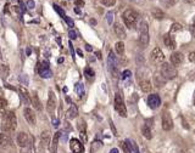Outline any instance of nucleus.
I'll return each mask as SVG.
<instances>
[{
    "label": "nucleus",
    "mask_w": 195,
    "mask_h": 153,
    "mask_svg": "<svg viewBox=\"0 0 195 153\" xmlns=\"http://www.w3.org/2000/svg\"><path fill=\"white\" fill-rule=\"evenodd\" d=\"M163 43H165V45L170 50H174V49H176V46H177L176 39H174L172 37V34H170V33H167V34L163 35Z\"/></svg>",
    "instance_id": "obj_14"
},
{
    "label": "nucleus",
    "mask_w": 195,
    "mask_h": 153,
    "mask_svg": "<svg viewBox=\"0 0 195 153\" xmlns=\"http://www.w3.org/2000/svg\"><path fill=\"white\" fill-rule=\"evenodd\" d=\"M53 125H54V126H56V127L59 126V120L56 119V118H53Z\"/></svg>",
    "instance_id": "obj_45"
},
{
    "label": "nucleus",
    "mask_w": 195,
    "mask_h": 153,
    "mask_svg": "<svg viewBox=\"0 0 195 153\" xmlns=\"http://www.w3.org/2000/svg\"><path fill=\"white\" fill-rule=\"evenodd\" d=\"M162 129L165 131H170L173 129V120H172V117L168 112H163L162 114Z\"/></svg>",
    "instance_id": "obj_8"
},
{
    "label": "nucleus",
    "mask_w": 195,
    "mask_h": 153,
    "mask_svg": "<svg viewBox=\"0 0 195 153\" xmlns=\"http://www.w3.org/2000/svg\"><path fill=\"white\" fill-rule=\"evenodd\" d=\"M188 58H189V61H190V62L195 63V51H193V52H190V54H189Z\"/></svg>",
    "instance_id": "obj_42"
},
{
    "label": "nucleus",
    "mask_w": 195,
    "mask_h": 153,
    "mask_svg": "<svg viewBox=\"0 0 195 153\" xmlns=\"http://www.w3.org/2000/svg\"><path fill=\"white\" fill-rule=\"evenodd\" d=\"M51 141H50V132L49 131H45L42 134V137H40V145H42L43 148H48L50 146Z\"/></svg>",
    "instance_id": "obj_18"
},
{
    "label": "nucleus",
    "mask_w": 195,
    "mask_h": 153,
    "mask_svg": "<svg viewBox=\"0 0 195 153\" xmlns=\"http://www.w3.org/2000/svg\"><path fill=\"white\" fill-rule=\"evenodd\" d=\"M114 32L120 39H125L126 38V30L120 23H115L114 24Z\"/></svg>",
    "instance_id": "obj_19"
},
{
    "label": "nucleus",
    "mask_w": 195,
    "mask_h": 153,
    "mask_svg": "<svg viewBox=\"0 0 195 153\" xmlns=\"http://www.w3.org/2000/svg\"><path fill=\"white\" fill-rule=\"evenodd\" d=\"M6 106H7V102H6V100H5L4 97H0V109H4V108H6Z\"/></svg>",
    "instance_id": "obj_38"
},
{
    "label": "nucleus",
    "mask_w": 195,
    "mask_h": 153,
    "mask_svg": "<svg viewBox=\"0 0 195 153\" xmlns=\"http://www.w3.org/2000/svg\"><path fill=\"white\" fill-rule=\"evenodd\" d=\"M151 15H152V17L156 18V19L165 18V12H163L161 9H158V7H154V9L151 10Z\"/></svg>",
    "instance_id": "obj_22"
},
{
    "label": "nucleus",
    "mask_w": 195,
    "mask_h": 153,
    "mask_svg": "<svg viewBox=\"0 0 195 153\" xmlns=\"http://www.w3.org/2000/svg\"><path fill=\"white\" fill-rule=\"evenodd\" d=\"M55 107H56L55 94H54V91H49V99H48V105H47V109L49 113H54Z\"/></svg>",
    "instance_id": "obj_16"
},
{
    "label": "nucleus",
    "mask_w": 195,
    "mask_h": 153,
    "mask_svg": "<svg viewBox=\"0 0 195 153\" xmlns=\"http://www.w3.org/2000/svg\"><path fill=\"white\" fill-rule=\"evenodd\" d=\"M96 56H98V58H101V52L100 51H96Z\"/></svg>",
    "instance_id": "obj_51"
},
{
    "label": "nucleus",
    "mask_w": 195,
    "mask_h": 153,
    "mask_svg": "<svg viewBox=\"0 0 195 153\" xmlns=\"http://www.w3.org/2000/svg\"><path fill=\"white\" fill-rule=\"evenodd\" d=\"M194 105H195V99H194Z\"/></svg>",
    "instance_id": "obj_54"
},
{
    "label": "nucleus",
    "mask_w": 195,
    "mask_h": 153,
    "mask_svg": "<svg viewBox=\"0 0 195 153\" xmlns=\"http://www.w3.org/2000/svg\"><path fill=\"white\" fill-rule=\"evenodd\" d=\"M70 148L73 153H84V146L83 144L77 140V139H72L70 141Z\"/></svg>",
    "instance_id": "obj_10"
},
{
    "label": "nucleus",
    "mask_w": 195,
    "mask_h": 153,
    "mask_svg": "<svg viewBox=\"0 0 195 153\" xmlns=\"http://www.w3.org/2000/svg\"><path fill=\"white\" fill-rule=\"evenodd\" d=\"M32 103H33L34 108L37 109V111H42V109H43L42 102H40V100H39V97H38V95L35 94V93L32 95Z\"/></svg>",
    "instance_id": "obj_25"
},
{
    "label": "nucleus",
    "mask_w": 195,
    "mask_h": 153,
    "mask_svg": "<svg viewBox=\"0 0 195 153\" xmlns=\"http://www.w3.org/2000/svg\"><path fill=\"white\" fill-rule=\"evenodd\" d=\"M58 62H59V63H62V62H64V58H59Z\"/></svg>",
    "instance_id": "obj_52"
},
{
    "label": "nucleus",
    "mask_w": 195,
    "mask_h": 153,
    "mask_svg": "<svg viewBox=\"0 0 195 153\" xmlns=\"http://www.w3.org/2000/svg\"><path fill=\"white\" fill-rule=\"evenodd\" d=\"M0 70H1V76L3 78H6V76L9 75V67L6 64H1V68H0Z\"/></svg>",
    "instance_id": "obj_33"
},
{
    "label": "nucleus",
    "mask_w": 195,
    "mask_h": 153,
    "mask_svg": "<svg viewBox=\"0 0 195 153\" xmlns=\"http://www.w3.org/2000/svg\"><path fill=\"white\" fill-rule=\"evenodd\" d=\"M27 7L28 9H33L34 7V1H33V0H28V1H27Z\"/></svg>",
    "instance_id": "obj_44"
},
{
    "label": "nucleus",
    "mask_w": 195,
    "mask_h": 153,
    "mask_svg": "<svg viewBox=\"0 0 195 153\" xmlns=\"http://www.w3.org/2000/svg\"><path fill=\"white\" fill-rule=\"evenodd\" d=\"M68 35H70V38H71V39H73V40H74V39L77 38V33L74 32L73 29H70V32H68Z\"/></svg>",
    "instance_id": "obj_41"
},
{
    "label": "nucleus",
    "mask_w": 195,
    "mask_h": 153,
    "mask_svg": "<svg viewBox=\"0 0 195 153\" xmlns=\"http://www.w3.org/2000/svg\"><path fill=\"white\" fill-rule=\"evenodd\" d=\"M38 73L42 78H50L53 73L51 70L49 69V66L47 62H42V63H38Z\"/></svg>",
    "instance_id": "obj_9"
},
{
    "label": "nucleus",
    "mask_w": 195,
    "mask_h": 153,
    "mask_svg": "<svg viewBox=\"0 0 195 153\" xmlns=\"http://www.w3.org/2000/svg\"><path fill=\"white\" fill-rule=\"evenodd\" d=\"M122 148H123V151H125V153H131L129 147H128V145H127V142H126V141H123V142H122Z\"/></svg>",
    "instance_id": "obj_39"
},
{
    "label": "nucleus",
    "mask_w": 195,
    "mask_h": 153,
    "mask_svg": "<svg viewBox=\"0 0 195 153\" xmlns=\"http://www.w3.org/2000/svg\"><path fill=\"white\" fill-rule=\"evenodd\" d=\"M76 6H78V7H83L84 6V1L83 0H76Z\"/></svg>",
    "instance_id": "obj_43"
},
{
    "label": "nucleus",
    "mask_w": 195,
    "mask_h": 153,
    "mask_svg": "<svg viewBox=\"0 0 195 153\" xmlns=\"http://www.w3.org/2000/svg\"><path fill=\"white\" fill-rule=\"evenodd\" d=\"M85 50H87V51H91V46L87 44V45H85Z\"/></svg>",
    "instance_id": "obj_48"
},
{
    "label": "nucleus",
    "mask_w": 195,
    "mask_h": 153,
    "mask_svg": "<svg viewBox=\"0 0 195 153\" xmlns=\"http://www.w3.org/2000/svg\"><path fill=\"white\" fill-rule=\"evenodd\" d=\"M142 134H143V136H144L145 139L150 140L151 137H152L150 125H149V124H144V125H143V126H142Z\"/></svg>",
    "instance_id": "obj_23"
},
{
    "label": "nucleus",
    "mask_w": 195,
    "mask_h": 153,
    "mask_svg": "<svg viewBox=\"0 0 195 153\" xmlns=\"http://www.w3.org/2000/svg\"><path fill=\"white\" fill-rule=\"evenodd\" d=\"M64 19H65V21H66V23H67V24H68V27H73V25H74L73 21H72V19H71L70 17H67V16H65V17H64Z\"/></svg>",
    "instance_id": "obj_40"
},
{
    "label": "nucleus",
    "mask_w": 195,
    "mask_h": 153,
    "mask_svg": "<svg viewBox=\"0 0 195 153\" xmlns=\"http://www.w3.org/2000/svg\"><path fill=\"white\" fill-rule=\"evenodd\" d=\"M53 7H54V10H55V11H56V12H58V13H59V15H60V16H61V17H62V18H64V17L66 16V15H65V11H64V10H62V9H61L60 6H59V5H56V4H54V5H53Z\"/></svg>",
    "instance_id": "obj_34"
},
{
    "label": "nucleus",
    "mask_w": 195,
    "mask_h": 153,
    "mask_svg": "<svg viewBox=\"0 0 195 153\" xmlns=\"http://www.w3.org/2000/svg\"><path fill=\"white\" fill-rule=\"evenodd\" d=\"M148 105L150 108L152 109H155L157 108V107H160L161 105V99H160V96L156 95V94H150L148 96Z\"/></svg>",
    "instance_id": "obj_11"
},
{
    "label": "nucleus",
    "mask_w": 195,
    "mask_h": 153,
    "mask_svg": "<svg viewBox=\"0 0 195 153\" xmlns=\"http://www.w3.org/2000/svg\"><path fill=\"white\" fill-rule=\"evenodd\" d=\"M160 3L161 5H163L166 9H170L172 6H174V5L177 4V0H160Z\"/></svg>",
    "instance_id": "obj_28"
},
{
    "label": "nucleus",
    "mask_w": 195,
    "mask_h": 153,
    "mask_svg": "<svg viewBox=\"0 0 195 153\" xmlns=\"http://www.w3.org/2000/svg\"><path fill=\"white\" fill-rule=\"evenodd\" d=\"M61 136V132L58 131L54 134V137L53 140H51V144H50V150H51V153H56L58 152V145H59V139Z\"/></svg>",
    "instance_id": "obj_17"
},
{
    "label": "nucleus",
    "mask_w": 195,
    "mask_h": 153,
    "mask_svg": "<svg viewBox=\"0 0 195 153\" xmlns=\"http://www.w3.org/2000/svg\"><path fill=\"white\" fill-rule=\"evenodd\" d=\"M110 153H118V150H117V148H112L110 151Z\"/></svg>",
    "instance_id": "obj_49"
},
{
    "label": "nucleus",
    "mask_w": 195,
    "mask_h": 153,
    "mask_svg": "<svg viewBox=\"0 0 195 153\" xmlns=\"http://www.w3.org/2000/svg\"><path fill=\"white\" fill-rule=\"evenodd\" d=\"M77 54H78V55L81 56V57H83V54H82V51H81L79 49H78V50H77Z\"/></svg>",
    "instance_id": "obj_50"
},
{
    "label": "nucleus",
    "mask_w": 195,
    "mask_h": 153,
    "mask_svg": "<svg viewBox=\"0 0 195 153\" xmlns=\"http://www.w3.org/2000/svg\"><path fill=\"white\" fill-rule=\"evenodd\" d=\"M126 142H127V145H128V147H129V151H131V153H139V150H138V146H137V144L133 140H126Z\"/></svg>",
    "instance_id": "obj_27"
},
{
    "label": "nucleus",
    "mask_w": 195,
    "mask_h": 153,
    "mask_svg": "<svg viewBox=\"0 0 195 153\" xmlns=\"http://www.w3.org/2000/svg\"><path fill=\"white\" fill-rule=\"evenodd\" d=\"M115 49H116V52H117V54H118V55H122L123 52H125V44H123L122 42L116 43Z\"/></svg>",
    "instance_id": "obj_29"
},
{
    "label": "nucleus",
    "mask_w": 195,
    "mask_h": 153,
    "mask_svg": "<svg viewBox=\"0 0 195 153\" xmlns=\"http://www.w3.org/2000/svg\"><path fill=\"white\" fill-rule=\"evenodd\" d=\"M139 30V45L142 48L148 46L149 44V25L146 21H142L138 25Z\"/></svg>",
    "instance_id": "obj_3"
},
{
    "label": "nucleus",
    "mask_w": 195,
    "mask_h": 153,
    "mask_svg": "<svg viewBox=\"0 0 195 153\" xmlns=\"http://www.w3.org/2000/svg\"><path fill=\"white\" fill-rule=\"evenodd\" d=\"M131 75H132V73H131V70H125V72H123V73H122V79H123V80L131 79Z\"/></svg>",
    "instance_id": "obj_36"
},
{
    "label": "nucleus",
    "mask_w": 195,
    "mask_h": 153,
    "mask_svg": "<svg viewBox=\"0 0 195 153\" xmlns=\"http://www.w3.org/2000/svg\"><path fill=\"white\" fill-rule=\"evenodd\" d=\"M10 144H11V140L6 134H0V147L1 148H5L7 147Z\"/></svg>",
    "instance_id": "obj_24"
},
{
    "label": "nucleus",
    "mask_w": 195,
    "mask_h": 153,
    "mask_svg": "<svg viewBox=\"0 0 195 153\" xmlns=\"http://www.w3.org/2000/svg\"><path fill=\"white\" fill-rule=\"evenodd\" d=\"M115 109L117 111L121 117H127V108H126V105L123 102V99L120 94H116L115 95Z\"/></svg>",
    "instance_id": "obj_5"
},
{
    "label": "nucleus",
    "mask_w": 195,
    "mask_h": 153,
    "mask_svg": "<svg viewBox=\"0 0 195 153\" xmlns=\"http://www.w3.org/2000/svg\"><path fill=\"white\" fill-rule=\"evenodd\" d=\"M23 114H24V118L26 120L28 121V124L30 125H34L35 124V114H34V111L32 108H29V107H26L24 111H23Z\"/></svg>",
    "instance_id": "obj_13"
},
{
    "label": "nucleus",
    "mask_w": 195,
    "mask_h": 153,
    "mask_svg": "<svg viewBox=\"0 0 195 153\" xmlns=\"http://www.w3.org/2000/svg\"><path fill=\"white\" fill-rule=\"evenodd\" d=\"M78 115V108L76 107V105H71V107L67 111V118L68 119H73Z\"/></svg>",
    "instance_id": "obj_26"
},
{
    "label": "nucleus",
    "mask_w": 195,
    "mask_h": 153,
    "mask_svg": "<svg viewBox=\"0 0 195 153\" xmlns=\"http://www.w3.org/2000/svg\"><path fill=\"white\" fill-rule=\"evenodd\" d=\"M106 18H107V23H109V24H112V19H114V12H112V11H109V12H107Z\"/></svg>",
    "instance_id": "obj_37"
},
{
    "label": "nucleus",
    "mask_w": 195,
    "mask_h": 153,
    "mask_svg": "<svg viewBox=\"0 0 195 153\" xmlns=\"http://www.w3.org/2000/svg\"><path fill=\"white\" fill-rule=\"evenodd\" d=\"M150 61L154 63V64H160V63H163V61H165V55L161 51L160 48H155L151 54H150Z\"/></svg>",
    "instance_id": "obj_6"
},
{
    "label": "nucleus",
    "mask_w": 195,
    "mask_h": 153,
    "mask_svg": "<svg viewBox=\"0 0 195 153\" xmlns=\"http://www.w3.org/2000/svg\"><path fill=\"white\" fill-rule=\"evenodd\" d=\"M17 126V119H16V114L14 112H6L3 115V120H1V130L5 132L9 131H14Z\"/></svg>",
    "instance_id": "obj_1"
},
{
    "label": "nucleus",
    "mask_w": 195,
    "mask_h": 153,
    "mask_svg": "<svg viewBox=\"0 0 195 153\" xmlns=\"http://www.w3.org/2000/svg\"><path fill=\"white\" fill-rule=\"evenodd\" d=\"M20 90V94H21V97H22V100H23V102H24V105H27V106H29L30 103H32V100L29 99V95H28V91L26 90L24 88H20L18 89Z\"/></svg>",
    "instance_id": "obj_21"
},
{
    "label": "nucleus",
    "mask_w": 195,
    "mask_h": 153,
    "mask_svg": "<svg viewBox=\"0 0 195 153\" xmlns=\"http://www.w3.org/2000/svg\"><path fill=\"white\" fill-rule=\"evenodd\" d=\"M111 127H112V130H114V134H115V135H117V131H116L115 126H114V123H112V121H111Z\"/></svg>",
    "instance_id": "obj_47"
},
{
    "label": "nucleus",
    "mask_w": 195,
    "mask_h": 153,
    "mask_svg": "<svg viewBox=\"0 0 195 153\" xmlns=\"http://www.w3.org/2000/svg\"><path fill=\"white\" fill-rule=\"evenodd\" d=\"M139 18H140L139 13L133 9H127L122 13V19L128 28H134L138 23V21H139Z\"/></svg>",
    "instance_id": "obj_2"
},
{
    "label": "nucleus",
    "mask_w": 195,
    "mask_h": 153,
    "mask_svg": "<svg viewBox=\"0 0 195 153\" xmlns=\"http://www.w3.org/2000/svg\"><path fill=\"white\" fill-rule=\"evenodd\" d=\"M184 3H187V4H194L195 3V0H183Z\"/></svg>",
    "instance_id": "obj_46"
},
{
    "label": "nucleus",
    "mask_w": 195,
    "mask_h": 153,
    "mask_svg": "<svg viewBox=\"0 0 195 153\" xmlns=\"http://www.w3.org/2000/svg\"><path fill=\"white\" fill-rule=\"evenodd\" d=\"M101 4L104 5V6H107V7H110V6H114V5L116 4V0H100Z\"/></svg>",
    "instance_id": "obj_35"
},
{
    "label": "nucleus",
    "mask_w": 195,
    "mask_h": 153,
    "mask_svg": "<svg viewBox=\"0 0 195 153\" xmlns=\"http://www.w3.org/2000/svg\"><path fill=\"white\" fill-rule=\"evenodd\" d=\"M182 25L179 24V23H173L172 24V27H171V30H170V34H173V33H177L179 32V30H182Z\"/></svg>",
    "instance_id": "obj_31"
},
{
    "label": "nucleus",
    "mask_w": 195,
    "mask_h": 153,
    "mask_svg": "<svg viewBox=\"0 0 195 153\" xmlns=\"http://www.w3.org/2000/svg\"><path fill=\"white\" fill-rule=\"evenodd\" d=\"M84 75L87 76V78H89V79H91V78H94V75H95V73H94V70L91 69L90 67H87L85 69H84Z\"/></svg>",
    "instance_id": "obj_32"
},
{
    "label": "nucleus",
    "mask_w": 195,
    "mask_h": 153,
    "mask_svg": "<svg viewBox=\"0 0 195 153\" xmlns=\"http://www.w3.org/2000/svg\"><path fill=\"white\" fill-rule=\"evenodd\" d=\"M160 73L163 76V79L166 80H171L174 79L177 76V69L173 67L171 63H167V62H163L161 64V68H160Z\"/></svg>",
    "instance_id": "obj_4"
},
{
    "label": "nucleus",
    "mask_w": 195,
    "mask_h": 153,
    "mask_svg": "<svg viewBox=\"0 0 195 153\" xmlns=\"http://www.w3.org/2000/svg\"><path fill=\"white\" fill-rule=\"evenodd\" d=\"M16 141H17V145L20 147H22V148L24 147L26 148V147L29 145V136H28L27 132H20L16 137Z\"/></svg>",
    "instance_id": "obj_12"
},
{
    "label": "nucleus",
    "mask_w": 195,
    "mask_h": 153,
    "mask_svg": "<svg viewBox=\"0 0 195 153\" xmlns=\"http://www.w3.org/2000/svg\"><path fill=\"white\" fill-rule=\"evenodd\" d=\"M139 88H140V90L143 91V93H150L151 91V83L149 81L148 79H144V80H142L140 83H139Z\"/></svg>",
    "instance_id": "obj_20"
},
{
    "label": "nucleus",
    "mask_w": 195,
    "mask_h": 153,
    "mask_svg": "<svg viewBox=\"0 0 195 153\" xmlns=\"http://www.w3.org/2000/svg\"><path fill=\"white\" fill-rule=\"evenodd\" d=\"M27 55H30V49H27Z\"/></svg>",
    "instance_id": "obj_53"
},
{
    "label": "nucleus",
    "mask_w": 195,
    "mask_h": 153,
    "mask_svg": "<svg viewBox=\"0 0 195 153\" xmlns=\"http://www.w3.org/2000/svg\"><path fill=\"white\" fill-rule=\"evenodd\" d=\"M184 61V56L182 52H179V51H176V52H173L171 55V64L172 66H179L182 64Z\"/></svg>",
    "instance_id": "obj_15"
},
{
    "label": "nucleus",
    "mask_w": 195,
    "mask_h": 153,
    "mask_svg": "<svg viewBox=\"0 0 195 153\" xmlns=\"http://www.w3.org/2000/svg\"><path fill=\"white\" fill-rule=\"evenodd\" d=\"M74 89H76V93H77V95H78L79 97H82V96L84 95V88H83V85H82L81 83H77Z\"/></svg>",
    "instance_id": "obj_30"
},
{
    "label": "nucleus",
    "mask_w": 195,
    "mask_h": 153,
    "mask_svg": "<svg viewBox=\"0 0 195 153\" xmlns=\"http://www.w3.org/2000/svg\"><path fill=\"white\" fill-rule=\"evenodd\" d=\"M107 66H109V70L112 73L114 76H117V60L115 54L110 51L109 52V57H107Z\"/></svg>",
    "instance_id": "obj_7"
}]
</instances>
